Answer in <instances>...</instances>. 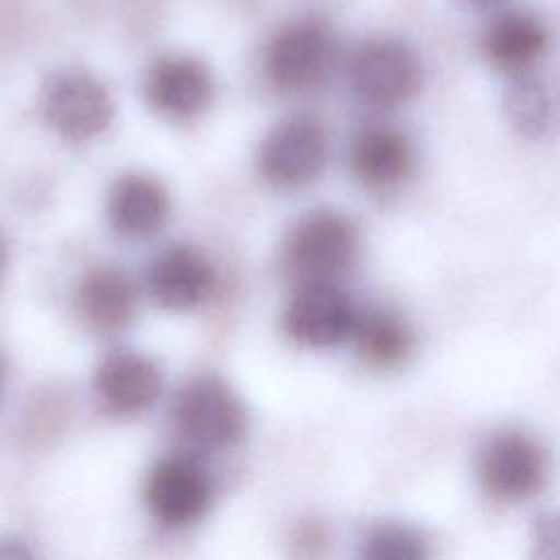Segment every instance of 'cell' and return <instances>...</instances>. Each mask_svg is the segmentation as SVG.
Segmentation results:
<instances>
[{"label":"cell","mask_w":560,"mask_h":560,"mask_svg":"<svg viewBox=\"0 0 560 560\" xmlns=\"http://www.w3.org/2000/svg\"><path fill=\"white\" fill-rule=\"evenodd\" d=\"M171 210L166 188L149 175L131 173L120 177L107 197L109 225L127 238H142L158 232Z\"/></svg>","instance_id":"obj_14"},{"label":"cell","mask_w":560,"mask_h":560,"mask_svg":"<svg viewBox=\"0 0 560 560\" xmlns=\"http://www.w3.org/2000/svg\"><path fill=\"white\" fill-rule=\"evenodd\" d=\"M348 77L359 101L389 109L413 98L422 70L416 52L405 42L378 37L363 42L354 50Z\"/></svg>","instance_id":"obj_4"},{"label":"cell","mask_w":560,"mask_h":560,"mask_svg":"<svg viewBox=\"0 0 560 560\" xmlns=\"http://www.w3.org/2000/svg\"><path fill=\"white\" fill-rule=\"evenodd\" d=\"M31 556L33 551L26 547V542L18 538H0V560H24Z\"/></svg>","instance_id":"obj_20"},{"label":"cell","mask_w":560,"mask_h":560,"mask_svg":"<svg viewBox=\"0 0 560 560\" xmlns=\"http://www.w3.org/2000/svg\"><path fill=\"white\" fill-rule=\"evenodd\" d=\"M477 470L488 494L501 501H523L534 497L545 483L547 457L529 435L501 431L483 444Z\"/></svg>","instance_id":"obj_7"},{"label":"cell","mask_w":560,"mask_h":560,"mask_svg":"<svg viewBox=\"0 0 560 560\" xmlns=\"http://www.w3.org/2000/svg\"><path fill=\"white\" fill-rule=\"evenodd\" d=\"M361 556L370 560H418L427 558V540L400 523H381L361 540Z\"/></svg>","instance_id":"obj_19"},{"label":"cell","mask_w":560,"mask_h":560,"mask_svg":"<svg viewBox=\"0 0 560 560\" xmlns=\"http://www.w3.org/2000/svg\"><path fill=\"white\" fill-rule=\"evenodd\" d=\"M337 42L326 22L306 18L280 28L267 46L265 68L271 83L284 92H308L330 72Z\"/></svg>","instance_id":"obj_3"},{"label":"cell","mask_w":560,"mask_h":560,"mask_svg":"<svg viewBox=\"0 0 560 560\" xmlns=\"http://www.w3.org/2000/svg\"><path fill=\"white\" fill-rule=\"evenodd\" d=\"M350 166L368 188H389L411 173L413 149L402 131L387 125H372L354 138Z\"/></svg>","instance_id":"obj_15"},{"label":"cell","mask_w":560,"mask_h":560,"mask_svg":"<svg viewBox=\"0 0 560 560\" xmlns=\"http://www.w3.org/2000/svg\"><path fill=\"white\" fill-rule=\"evenodd\" d=\"M46 122L68 140H88L105 131L114 116L107 88L88 72L63 70L52 74L42 92Z\"/></svg>","instance_id":"obj_6"},{"label":"cell","mask_w":560,"mask_h":560,"mask_svg":"<svg viewBox=\"0 0 560 560\" xmlns=\"http://www.w3.org/2000/svg\"><path fill=\"white\" fill-rule=\"evenodd\" d=\"M94 392L107 411L136 416L160 398L162 372L147 354L118 350L101 361L94 374Z\"/></svg>","instance_id":"obj_11"},{"label":"cell","mask_w":560,"mask_h":560,"mask_svg":"<svg viewBox=\"0 0 560 560\" xmlns=\"http://www.w3.org/2000/svg\"><path fill=\"white\" fill-rule=\"evenodd\" d=\"M350 339L359 357L374 368H396L405 363L413 348L409 326L383 308L357 311Z\"/></svg>","instance_id":"obj_17"},{"label":"cell","mask_w":560,"mask_h":560,"mask_svg":"<svg viewBox=\"0 0 560 560\" xmlns=\"http://www.w3.org/2000/svg\"><path fill=\"white\" fill-rule=\"evenodd\" d=\"M547 48L542 22L529 13H505L497 18L481 37L486 61L508 74L527 72Z\"/></svg>","instance_id":"obj_16"},{"label":"cell","mask_w":560,"mask_h":560,"mask_svg":"<svg viewBox=\"0 0 560 560\" xmlns=\"http://www.w3.org/2000/svg\"><path fill=\"white\" fill-rule=\"evenodd\" d=\"M136 308V284L116 267H94L77 287V313L94 332L114 335L127 328Z\"/></svg>","instance_id":"obj_13"},{"label":"cell","mask_w":560,"mask_h":560,"mask_svg":"<svg viewBox=\"0 0 560 560\" xmlns=\"http://www.w3.org/2000/svg\"><path fill=\"white\" fill-rule=\"evenodd\" d=\"M208 68L186 55L155 59L144 77V96L162 116L186 120L201 114L212 101Z\"/></svg>","instance_id":"obj_10"},{"label":"cell","mask_w":560,"mask_h":560,"mask_svg":"<svg viewBox=\"0 0 560 560\" xmlns=\"http://www.w3.org/2000/svg\"><path fill=\"white\" fill-rule=\"evenodd\" d=\"M359 234L354 223L335 210H315L289 232L282 249L287 273L300 284L332 282L354 260Z\"/></svg>","instance_id":"obj_1"},{"label":"cell","mask_w":560,"mask_h":560,"mask_svg":"<svg viewBox=\"0 0 560 560\" xmlns=\"http://www.w3.org/2000/svg\"><path fill=\"white\" fill-rule=\"evenodd\" d=\"M468 2H472V4H488V2H494V0H468Z\"/></svg>","instance_id":"obj_22"},{"label":"cell","mask_w":560,"mask_h":560,"mask_svg":"<svg viewBox=\"0 0 560 560\" xmlns=\"http://www.w3.org/2000/svg\"><path fill=\"white\" fill-rule=\"evenodd\" d=\"M212 497L206 468L186 455H168L153 464L144 481V503L166 527H186L199 521Z\"/></svg>","instance_id":"obj_8"},{"label":"cell","mask_w":560,"mask_h":560,"mask_svg":"<svg viewBox=\"0 0 560 560\" xmlns=\"http://www.w3.org/2000/svg\"><path fill=\"white\" fill-rule=\"evenodd\" d=\"M177 433L197 448L221 451L236 444L245 431V409L236 392L219 376L188 381L173 405Z\"/></svg>","instance_id":"obj_2"},{"label":"cell","mask_w":560,"mask_h":560,"mask_svg":"<svg viewBox=\"0 0 560 560\" xmlns=\"http://www.w3.org/2000/svg\"><path fill=\"white\" fill-rule=\"evenodd\" d=\"M7 260H9V249H7V241H4V234L0 232V278H2V273H4Z\"/></svg>","instance_id":"obj_21"},{"label":"cell","mask_w":560,"mask_h":560,"mask_svg":"<svg viewBox=\"0 0 560 560\" xmlns=\"http://www.w3.org/2000/svg\"><path fill=\"white\" fill-rule=\"evenodd\" d=\"M357 308L332 282L300 284L284 311V332L300 346L328 348L350 339Z\"/></svg>","instance_id":"obj_9"},{"label":"cell","mask_w":560,"mask_h":560,"mask_svg":"<svg viewBox=\"0 0 560 560\" xmlns=\"http://www.w3.org/2000/svg\"><path fill=\"white\" fill-rule=\"evenodd\" d=\"M505 116L510 125L527 136L538 138L542 136L553 118V101L545 85L534 74L518 72L514 74L512 83L505 90Z\"/></svg>","instance_id":"obj_18"},{"label":"cell","mask_w":560,"mask_h":560,"mask_svg":"<svg viewBox=\"0 0 560 560\" xmlns=\"http://www.w3.org/2000/svg\"><path fill=\"white\" fill-rule=\"evenodd\" d=\"M149 289L155 302L171 311H186L201 304L214 284L208 258L190 245L162 249L149 267Z\"/></svg>","instance_id":"obj_12"},{"label":"cell","mask_w":560,"mask_h":560,"mask_svg":"<svg viewBox=\"0 0 560 560\" xmlns=\"http://www.w3.org/2000/svg\"><path fill=\"white\" fill-rule=\"evenodd\" d=\"M0 387H2V361H0Z\"/></svg>","instance_id":"obj_23"},{"label":"cell","mask_w":560,"mask_h":560,"mask_svg":"<svg viewBox=\"0 0 560 560\" xmlns=\"http://www.w3.org/2000/svg\"><path fill=\"white\" fill-rule=\"evenodd\" d=\"M328 162V136L311 116L278 122L260 142L256 164L278 188H300L315 182Z\"/></svg>","instance_id":"obj_5"}]
</instances>
